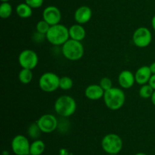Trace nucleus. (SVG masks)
Segmentation results:
<instances>
[{
	"instance_id": "nucleus-1",
	"label": "nucleus",
	"mask_w": 155,
	"mask_h": 155,
	"mask_svg": "<svg viewBox=\"0 0 155 155\" xmlns=\"http://www.w3.org/2000/svg\"><path fill=\"white\" fill-rule=\"evenodd\" d=\"M104 101L106 106L111 110H118L124 106L126 100L125 93L118 88H112L104 91Z\"/></svg>"
},
{
	"instance_id": "nucleus-2",
	"label": "nucleus",
	"mask_w": 155,
	"mask_h": 155,
	"mask_svg": "<svg viewBox=\"0 0 155 155\" xmlns=\"http://www.w3.org/2000/svg\"><path fill=\"white\" fill-rule=\"evenodd\" d=\"M45 37L52 45H64L70 39L69 28H67L64 25L61 24L51 26Z\"/></svg>"
},
{
	"instance_id": "nucleus-3",
	"label": "nucleus",
	"mask_w": 155,
	"mask_h": 155,
	"mask_svg": "<svg viewBox=\"0 0 155 155\" xmlns=\"http://www.w3.org/2000/svg\"><path fill=\"white\" fill-rule=\"evenodd\" d=\"M76 109H77V103L71 96H61L54 103V110L61 116H71L75 112Z\"/></svg>"
},
{
	"instance_id": "nucleus-4",
	"label": "nucleus",
	"mask_w": 155,
	"mask_h": 155,
	"mask_svg": "<svg viewBox=\"0 0 155 155\" xmlns=\"http://www.w3.org/2000/svg\"><path fill=\"white\" fill-rule=\"evenodd\" d=\"M62 53L68 60H80L84 55V47L80 41L69 39L62 45Z\"/></svg>"
},
{
	"instance_id": "nucleus-5",
	"label": "nucleus",
	"mask_w": 155,
	"mask_h": 155,
	"mask_svg": "<svg viewBox=\"0 0 155 155\" xmlns=\"http://www.w3.org/2000/svg\"><path fill=\"white\" fill-rule=\"evenodd\" d=\"M101 147L108 154H117L123 148V140L117 134H107L101 140Z\"/></svg>"
},
{
	"instance_id": "nucleus-6",
	"label": "nucleus",
	"mask_w": 155,
	"mask_h": 155,
	"mask_svg": "<svg viewBox=\"0 0 155 155\" xmlns=\"http://www.w3.org/2000/svg\"><path fill=\"white\" fill-rule=\"evenodd\" d=\"M60 78L53 72H45L41 75L39 80V85L42 91L51 93L59 88Z\"/></svg>"
},
{
	"instance_id": "nucleus-7",
	"label": "nucleus",
	"mask_w": 155,
	"mask_h": 155,
	"mask_svg": "<svg viewBox=\"0 0 155 155\" xmlns=\"http://www.w3.org/2000/svg\"><path fill=\"white\" fill-rule=\"evenodd\" d=\"M133 41L139 48H145L151 44L152 34L151 30L145 27H141L135 30L133 35Z\"/></svg>"
},
{
	"instance_id": "nucleus-8",
	"label": "nucleus",
	"mask_w": 155,
	"mask_h": 155,
	"mask_svg": "<svg viewBox=\"0 0 155 155\" xmlns=\"http://www.w3.org/2000/svg\"><path fill=\"white\" fill-rule=\"evenodd\" d=\"M39 58L35 51L32 50H24L18 56V62L22 68L33 70L37 66Z\"/></svg>"
},
{
	"instance_id": "nucleus-9",
	"label": "nucleus",
	"mask_w": 155,
	"mask_h": 155,
	"mask_svg": "<svg viewBox=\"0 0 155 155\" xmlns=\"http://www.w3.org/2000/svg\"><path fill=\"white\" fill-rule=\"evenodd\" d=\"M12 148L16 155H30V141L24 135H16L12 139Z\"/></svg>"
},
{
	"instance_id": "nucleus-10",
	"label": "nucleus",
	"mask_w": 155,
	"mask_h": 155,
	"mask_svg": "<svg viewBox=\"0 0 155 155\" xmlns=\"http://www.w3.org/2000/svg\"><path fill=\"white\" fill-rule=\"evenodd\" d=\"M36 123L43 133H51L58 127V120L52 114H44L39 117Z\"/></svg>"
},
{
	"instance_id": "nucleus-11",
	"label": "nucleus",
	"mask_w": 155,
	"mask_h": 155,
	"mask_svg": "<svg viewBox=\"0 0 155 155\" xmlns=\"http://www.w3.org/2000/svg\"><path fill=\"white\" fill-rule=\"evenodd\" d=\"M42 18L50 26L60 24L61 20V12L56 6L49 5L43 10Z\"/></svg>"
},
{
	"instance_id": "nucleus-12",
	"label": "nucleus",
	"mask_w": 155,
	"mask_h": 155,
	"mask_svg": "<svg viewBox=\"0 0 155 155\" xmlns=\"http://www.w3.org/2000/svg\"><path fill=\"white\" fill-rule=\"evenodd\" d=\"M92 16V9L86 5L79 7L74 13V18L79 24H85L89 22Z\"/></svg>"
},
{
	"instance_id": "nucleus-13",
	"label": "nucleus",
	"mask_w": 155,
	"mask_h": 155,
	"mask_svg": "<svg viewBox=\"0 0 155 155\" xmlns=\"http://www.w3.org/2000/svg\"><path fill=\"white\" fill-rule=\"evenodd\" d=\"M136 82L135 74L129 70H124L120 73L118 76V83L120 86L124 89L132 88Z\"/></svg>"
},
{
	"instance_id": "nucleus-14",
	"label": "nucleus",
	"mask_w": 155,
	"mask_h": 155,
	"mask_svg": "<svg viewBox=\"0 0 155 155\" xmlns=\"http://www.w3.org/2000/svg\"><path fill=\"white\" fill-rule=\"evenodd\" d=\"M151 76H152V73L149 66L143 65L136 71V74H135L136 82L140 85L146 84H148Z\"/></svg>"
},
{
	"instance_id": "nucleus-15",
	"label": "nucleus",
	"mask_w": 155,
	"mask_h": 155,
	"mask_svg": "<svg viewBox=\"0 0 155 155\" xmlns=\"http://www.w3.org/2000/svg\"><path fill=\"white\" fill-rule=\"evenodd\" d=\"M104 91L99 84H90L85 90V95L88 99L98 100L104 97Z\"/></svg>"
},
{
	"instance_id": "nucleus-16",
	"label": "nucleus",
	"mask_w": 155,
	"mask_h": 155,
	"mask_svg": "<svg viewBox=\"0 0 155 155\" xmlns=\"http://www.w3.org/2000/svg\"><path fill=\"white\" fill-rule=\"evenodd\" d=\"M70 39L81 42L86 37V30L82 24H76L69 28Z\"/></svg>"
},
{
	"instance_id": "nucleus-17",
	"label": "nucleus",
	"mask_w": 155,
	"mask_h": 155,
	"mask_svg": "<svg viewBox=\"0 0 155 155\" xmlns=\"http://www.w3.org/2000/svg\"><path fill=\"white\" fill-rule=\"evenodd\" d=\"M16 13L20 18H28L33 15V9L26 2L20 3L16 7Z\"/></svg>"
},
{
	"instance_id": "nucleus-18",
	"label": "nucleus",
	"mask_w": 155,
	"mask_h": 155,
	"mask_svg": "<svg viewBox=\"0 0 155 155\" xmlns=\"http://www.w3.org/2000/svg\"><path fill=\"white\" fill-rule=\"evenodd\" d=\"M45 149V144L42 140L36 139L30 144V155H41Z\"/></svg>"
},
{
	"instance_id": "nucleus-19",
	"label": "nucleus",
	"mask_w": 155,
	"mask_h": 155,
	"mask_svg": "<svg viewBox=\"0 0 155 155\" xmlns=\"http://www.w3.org/2000/svg\"><path fill=\"white\" fill-rule=\"evenodd\" d=\"M33 77L32 70L27 69V68H22L18 74V79L21 83L24 84H30L33 80Z\"/></svg>"
},
{
	"instance_id": "nucleus-20",
	"label": "nucleus",
	"mask_w": 155,
	"mask_h": 155,
	"mask_svg": "<svg viewBox=\"0 0 155 155\" xmlns=\"http://www.w3.org/2000/svg\"><path fill=\"white\" fill-rule=\"evenodd\" d=\"M154 92V90L153 89L152 87H151L149 84L142 85V87H141L139 91V96L144 99L151 98Z\"/></svg>"
},
{
	"instance_id": "nucleus-21",
	"label": "nucleus",
	"mask_w": 155,
	"mask_h": 155,
	"mask_svg": "<svg viewBox=\"0 0 155 155\" xmlns=\"http://www.w3.org/2000/svg\"><path fill=\"white\" fill-rule=\"evenodd\" d=\"M12 14V6L9 2H2L0 5V17L3 19L8 18Z\"/></svg>"
},
{
	"instance_id": "nucleus-22",
	"label": "nucleus",
	"mask_w": 155,
	"mask_h": 155,
	"mask_svg": "<svg viewBox=\"0 0 155 155\" xmlns=\"http://www.w3.org/2000/svg\"><path fill=\"white\" fill-rule=\"evenodd\" d=\"M73 86H74V81L71 78L68 77V76L60 78L59 88L63 91H68V90H71Z\"/></svg>"
},
{
	"instance_id": "nucleus-23",
	"label": "nucleus",
	"mask_w": 155,
	"mask_h": 155,
	"mask_svg": "<svg viewBox=\"0 0 155 155\" xmlns=\"http://www.w3.org/2000/svg\"><path fill=\"white\" fill-rule=\"evenodd\" d=\"M50 27H51V26H50L49 24L46 22V21H44V20L42 19V20H41V21H39V22L36 24V30H37L38 33L45 36V35H46V33H48Z\"/></svg>"
},
{
	"instance_id": "nucleus-24",
	"label": "nucleus",
	"mask_w": 155,
	"mask_h": 155,
	"mask_svg": "<svg viewBox=\"0 0 155 155\" xmlns=\"http://www.w3.org/2000/svg\"><path fill=\"white\" fill-rule=\"evenodd\" d=\"M40 132H41L40 129H39V126H38V124L36 122L30 125L28 129L29 136L31 137L33 139L37 138L39 136V135H40Z\"/></svg>"
},
{
	"instance_id": "nucleus-25",
	"label": "nucleus",
	"mask_w": 155,
	"mask_h": 155,
	"mask_svg": "<svg viewBox=\"0 0 155 155\" xmlns=\"http://www.w3.org/2000/svg\"><path fill=\"white\" fill-rule=\"evenodd\" d=\"M99 85L101 87V88H102L104 91H107V90L113 88V86H112V81L107 77L102 78L100 80Z\"/></svg>"
},
{
	"instance_id": "nucleus-26",
	"label": "nucleus",
	"mask_w": 155,
	"mask_h": 155,
	"mask_svg": "<svg viewBox=\"0 0 155 155\" xmlns=\"http://www.w3.org/2000/svg\"><path fill=\"white\" fill-rule=\"evenodd\" d=\"M25 2L32 9H39L43 5L44 0H25Z\"/></svg>"
},
{
	"instance_id": "nucleus-27",
	"label": "nucleus",
	"mask_w": 155,
	"mask_h": 155,
	"mask_svg": "<svg viewBox=\"0 0 155 155\" xmlns=\"http://www.w3.org/2000/svg\"><path fill=\"white\" fill-rule=\"evenodd\" d=\"M148 84H149L152 87L153 89L155 91V74H152V76H151V79H150Z\"/></svg>"
},
{
	"instance_id": "nucleus-28",
	"label": "nucleus",
	"mask_w": 155,
	"mask_h": 155,
	"mask_svg": "<svg viewBox=\"0 0 155 155\" xmlns=\"http://www.w3.org/2000/svg\"><path fill=\"white\" fill-rule=\"evenodd\" d=\"M149 68L150 69H151V73H152V74H155V62H153V63H151V65H149Z\"/></svg>"
},
{
	"instance_id": "nucleus-29",
	"label": "nucleus",
	"mask_w": 155,
	"mask_h": 155,
	"mask_svg": "<svg viewBox=\"0 0 155 155\" xmlns=\"http://www.w3.org/2000/svg\"><path fill=\"white\" fill-rule=\"evenodd\" d=\"M151 25H152L153 29L155 31V15L152 18V20H151Z\"/></svg>"
},
{
	"instance_id": "nucleus-30",
	"label": "nucleus",
	"mask_w": 155,
	"mask_h": 155,
	"mask_svg": "<svg viewBox=\"0 0 155 155\" xmlns=\"http://www.w3.org/2000/svg\"><path fill=\"white\" fill-rule=\"evenodd\" d=\"M151 102H152V103L155 106V91H154V94H153L152 97H151Z\"/></svg>"
},
{
	"instance_id": "nucleus-31",
	"label": "nucleus",
	"mask_w": 155,
	"mask_h": 155,
	"mask_svg": "<svg viewBox=\"0 0 155 155\" xmlns=\"http://www.w3.org/2000/svg\"><path fill=\"white\" fill-rule=\"evenodd\" d=\"M135 155H148V154H146V153H136Z\"/></svg>"
},
{
	"instance_id": "nucleus-32",
	"label": "nucleus",
	"mask_w": 155,
	"mask_h": 155,
	"mask_svg": "<svg viewBox=\"0 0 155 155\" xmlns=\"http://www.w3.org/2000/svg\"><path fill=\"white\" fill-rule=\"evenodd\" d=\"M8 1H10V0H1L2 2H8Z\"/></svg>"
},
{
	"instance_id": "nucleus-33",
	"label": "nucleus",
	"mask_w": 155,
	"mask_h": 155,
	"mask_svg": "<svg viewBox=\"0 0 155 155\" xmlns=\"http://www.w3.org/2000/svg\"><path fill=\"white\" fill-rule=\"evenodd\" d=\"M107 155H117V154H107Z\"/></svg>"
}]
</instances>
